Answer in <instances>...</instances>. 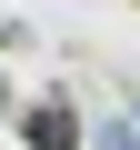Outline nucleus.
<instances>
[{
	"mask_svg": "<svg viewBox=\"0 0 140 150\" xmlns=\"http://www.w3.org/2000/svg\"><path fill=\"white\" fill-rule=\"evenodd\" d=\"M20 140L30 150H80V120H70L60 100H40V110H20Z\"/></svg>",
	"mask_w": 140,
	"mask_h": 150,
	"instance_id": "f257e3e1",
	"label": "nucleus"
}]
</instances>
